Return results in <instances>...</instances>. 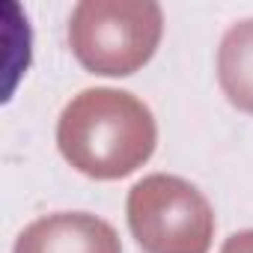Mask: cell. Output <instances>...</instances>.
<instances>
[{"instance_id":"4","label":"cell","mask_w":253,"mask_h":253,"mask_svg":"<svg viewBox=\"0 0 253 253\" xmlns=\"http://www.w3.org/2000/svg\"><path fill=\"white\" fill-rule=\"evenodd\" d=\"M12 253H122L116 229L86 211H57L33 220Z\"/></svg>"},{"instance_id":"5","label":"cell","mask_w":253,"mask_h":253,"mask_svg":"<svg viewBox=\"0 0 253 253\" xmlns=\"http://www.w3.org/2000/svg\"><path fill=\"white\" fill-rule=\"evenodd\" d=\"M217 84L232 107L253 116V18L223 33L217 48Z\"/></svg>"},{"instance_id":"2","label":"cell","mask_w":253,"mask_h":253,"mask_svg":"<svg viewBox=\"0 0 253 253\" xmlns=\"http://www.w3.org/2000/svg\"><path fill=\"white\" fill-rule=\"evenodd\" d=\"M164 33V12L152 0H84L69 18V45L92 75L125 78L143 69Z\"/></svg>"},{"instance_id":"1","label":"cell","mask_w":253,"mask_h":253,"mask_svg":"<svg viewBox=\"0 0 253 253\" xmlns=\"http://www.w3.org/2000/svg\"><path fill=\"white\" fill-rule=\"evenodd\" d=\"M158 143L152 110L131 92L95 86L75 95L57 122L63 158L89 179H122L143 167Z\"/></svg>"},{"instance_id":"6","label":"cell","mask_w":253,"mask_h":253,"mask_svg":"<svg viewBox=\"0 0 253 253\" xmlns=\"http://www.w3.org/2000/svg\"><path fill=\"white\" fill-rule=\"evenodd\" d=\"M220 253H253V229H241V232L229 235L226 244L220 247Z\"/></svg>"},{"instance_id":"3","label":"cell","mask_w":253,"mask_h":253,"mask_svg":"<svg viewBox=\"0 0 253 253\" xmlns=\"http://www.w3.org/2000/svg\"><path fill=\"white\" fill-rule=\"evenodd\" d=\"M128 226L143 253H209L214 211L191 182L167 173L140 179L128 191Z\"/></svg>"}]
</instances>
